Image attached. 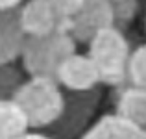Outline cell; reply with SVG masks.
I'll return each instance as SVG.
<instances>
[{"label": "cell", "instance_id": "obj_1", "mask_svg": "<svg viewBox=\"0 0 146 139\" xmlns=\"http://www.w3.org/2000/svg\"><path fill=\"white\" fill-rule=\"evenodd\" d=\"M13 100L21 106L30 128H50L63 115L65 96L59 82L50 76H30L19 86Z\"/></svg>", "mask_w": 146, "mask_h": 139}, {"label": "cell", "instance_id": "obj_2", "mask_svg": "<svg viewBox=\"0 0 146 139\" xmlns=\"http://www.w3.org/2000/svg\"><path fill=\"white\" fill-rule=\"evenodd\" d=\"M89 56L96 65L100 82L106 86H122L128 80V65H129V45L124 33L117 26L98 32L89 41Z\"/></svg>", "mask_w": 146, "mask_h": 139}, {"label": "cell", "instance_id": "obj_3", "mask_svg": "<svg viewBox=\"0 0 146 139\" xmlns=\"http://www.w3.org/2000/svg\"><path fill=\"white\" fill-rule=\"evenodd\" d=\"M76 45L74 37L63 30L41 37H26L21 54L22 67L30 76L56 78L57 67L65 57L76 52Z\"/></svg>", "mask_w": 146, "mask_h": 139}, {"label": "cell", "instance_id": "obj_4", "mask_svg": "<svg viewBox=\"0 0 146 139\" xmlns=\"http://www.w3.org/2000/svg\"><path fill=\"white\" fill-rule=\"evenodd\" d=\"M100 102L98 87L93 91L72 93L70 98L65 100L63 115L50 126V134L54 139H74L85 132V126L89 122L91 115L94 113ZM80 139V137H78Z\"/></svg>", "mask_w": 146, "mask_h": 139}, {"label": "cell", "instance_id": "obj_5", "mask_svg": "<svg viewBox=\"0 0 146 139\" xmlns=\"http://www.w3.org/2000/svg\"><path fill=\"white\" fill-rule=\"evenodd\" d=\"M115 26V11L111 0H85L82 9L70 21V35L76 43H85L96 35L98 32Z\"/></svg>", "mask_w": 146, "mask_h": 139}, {"label": "cell", "instance_id": "obj_6", "mask_svg": "<svg viewBox=\"0 0 146 139\" xmlns=\"http://www.w3.org/2000/svg\"><path fill=\"white\" fill-rule=\"evenodd\" d=\"M56 80L70 93L93 91L100 86V74L89 54H70L57 67Z\"/></svg>", "mask_w": 146, "mask_h": 139}, {"label": "cell", "instance_id": "obj_7", "mask_svg": "<svg viewBox=\"0 0 146 139\" xmlns=\"http://www.w3.org/2000/svg\"><path fill=\"white\" fill-rule=\"evenodd\" d=\"M19 22L28 37H41L59 30V19L50 0H28L19 7Z\"/></svg>", "mask_w": 146, "mask_h": 139}, {"label": "cell", "instance_id": "obj_8", "mask_svg": "<svg viewBox=\"0 0 146 139\" xmlns=\"http://www.w3.org/2000/svg\"><path fill=\"white\" fill-rule=\"evenodd\" d=\"M26 33L19 22V7L11 11H0V67L11 65L21 57Z\"/></svg>", "mask_w": 146, "mask_h": 139}, {"label": "cell", "instance_id": "obj_9", "mask_svg": "<svg viewBox=\"0 0 146 139\" xmlns=\"http://www.w3.org/2000/svg\"><path fill=\"white\" fill-rule=\"evenodd\" d=\"M80 139H146V128L126 121L117 113H109L89 126Z\"/></svg>", "mask_w": 146, "mask_h": 139}, {"label": "cell", "instance_id": "obj_10", "mask_svg": "<svg viewBox=\"0 0 146 139\" xmlns=\"http://www.w3.org/2000/svg\"><path fill=\"white\" fill-rule=\"evenodd\" d=\"M115 113L141 128H146V89L137 86L124 89L117 100Z\"/></svg>", "mask_w": 146, "mask_h": 139}, {"label": "cell", "instance_id": "obj_11", "mask_svg": "<svg viewBox=\"0 0 146 139\" xmlns=\"http://www.w3.org/2000/svg\"><path fill=\"white\" fill-rule=\"evenodd\" d=\"M30 130L24 111L13 98H0V139H19Z\"/></svg>", "mask_w": 146, "mask_h": 139}, {"label": "cell", "instance_id": "obj_12", "mask_svg": "<svg viewBox=\"0 0 146 139\" xmlns=\"http://www.w3.org/2000/svg\"><path fill=\"white\" fill-rule=\"evenodd\" d=\"M128 80L131 82V86L146 89V43L135 48L129 56Z\"/></svg>", "mask_w": 146, "mask_h": 139}, {"label": "cell", "instance_id": "obj_13", "mask_svg": "<svg viewBox=\"0 0 146 139\" xmlns=\"http://www.w3.org/2000/svg\"><path fill=\"white\" fill-rule=\"evenodd\" d=\"M83 2L85 0H50L57 19H59V30L70 33V21L82 9Z\"/></svg>", "mask_w": 146, "mask_h": 139}, {"label": "cell", "instance_id": "obj_14", "mask_svg": "<svg viewBox=\"0 0 146 139\" xmlns=\"http://www.w3.org/2000/svg\"><path fill=\"white\" fill-rule=\"evenodd\" d=\"M115 11V26L133 21L139 11V0H111Z\"/></svg>", "mask_w": 146, "mask_h": 139}, {"label": "cell", "instance_id": "obj_15", "mask_svg": "<svg viewBox=\"0 0 146 139\" xmlns=\"http://www.w3.org/2000/svg\"><path fill=\"white\" fill-rule=\"evenodd\" d=\"M24 0H0V11H11L21 7V4Z\"/></svg>", "mask_w": 146, "mask_h": 139}, {"label": "cell", "instance_id": "obj_16", "mask_svg": "<svg viewBox=\"0 0 146 139\" xmlns=\"http://www.w3.org/2000/svg\"><path fill=\"white\" fill-rule=\"evenodd\" d=\"M19 139H54L52 136H48V134H41V132H26L24 136H21Z\"/></svg>", "mask_w": 146, "mask_h": 139}]
</instances>
